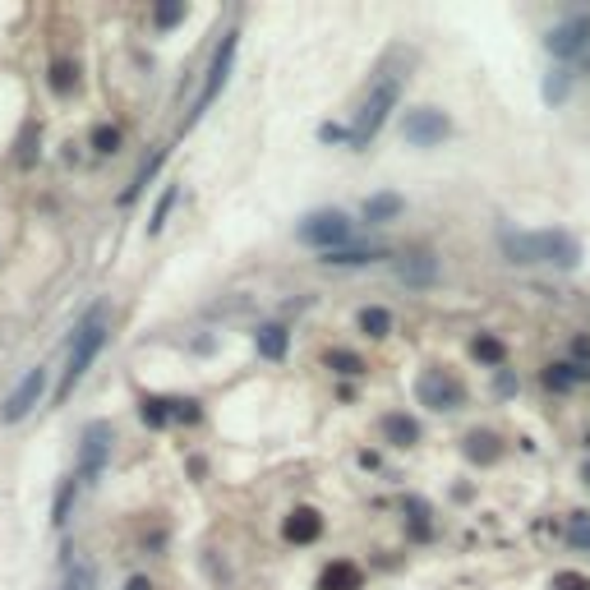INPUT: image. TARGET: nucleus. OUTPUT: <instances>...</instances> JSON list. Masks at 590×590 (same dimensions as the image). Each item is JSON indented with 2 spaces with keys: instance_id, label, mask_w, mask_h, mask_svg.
<instances>
[{
  "instance_id": "22",
  "label": "nucleus",
  "mask_w": 590,
  "mask_h": 590,
  "mask_svg": "<svg viewBox=\"0 0 590 590\" xmlns=\"http://www.w3.org/2000/svg\"><path fill=\"white\" fill-rule=\"evenodd\" d=\"M360 332H365V337H388V332H392V314H388L383 305L360 309Z\"/></svg>"
},
{
  "instance_id": "30",
  "label": "nucleus",
  "mask_w": 590,
  "mask_h": 590,
  "mask_svg": "<svg viewBox=\"0 0 590 590\" xmlns=\"http://www.w3.org/2000/svg\"><path fill=\"white\" fill-rule=\"evenodd\" d=\"M176 208V184H171V190L162 194V199H157V208H152V217H148V235H157V231H162L167 226V212Z\"/></svg>"
},
{
  "instance_id": "15",
  "label": "nucleus",
  "mask_w": 590,
  "mask_h": 590,
  "mask_svg": "<svg viewBox=\"0 0 590 590\" xmlns=\"http://www.w3.org/2000/svg\"><path fill=\"white\" fill-rule=\"evenodd\" d=\"M61 590H97V562L88 553H74L65 562V586Z\"/></svg>"
},
{
  "instance_id": "16",
  "label": "nucleus",
  "mask_w": 590,
  "mask_h": 590,
  "mask_svg": "<svg viewBox=\"0 0 590 590\" xmlns=\"http://www.w3.org/2000/svg\"><path fill=\"white\" fill-rule=\"evenodd\" d=\"M379 258H388L383 245H351V250H332L324 263L328 267H365V263H379Z\"/></svg>"
},
{
  "instance_id": "17",
  "label": "nucleus",
  "mask_w": 590,
  "mask_h": 590,
  "mask_svg": "<svg viewBox=\"0 0 590 590\" xmlns=\"http://www.w3.org/2000/svg\"><path fill=\"white\" fill-rule=\"evenodd\" d=\"M383 438L392 443V447H415L420 443V424L411 420V415H383Z\"/></svg>"
},
{
  "instance_id": "29",
  "label": "nucleus",
  "mask_w": 590,
  "mask_h": 590,
  "mask_svg": "<svg viewBox=\"0 0 590 590\" xmlns=\"http://www.w3.org/2000/svg\"><path fill=\"white\" fill-rule=\"evenodd\" d=\"M93 152H120V129L116 125H97L93 129Z\"/></svg>"
},
{
  "instance_id": "3",
  "label": "nucleus",
  "mask_w": 590,
  "mask_h": 590,
  "mask_svg": "<svg viewBox=\"0 0 590 590\" xmlns=\"http://www.w3.org/2000/svg\"><path fill=\"white\" fill-rule=\"evenodd\" d=\"M102 346H106V314H102V309H93V314L84 318V324H78V332H74L70 360H65V379H61V392H56V397H70V392H74V383L93 369V360H97Z\"/></svg>"
},
{
  "instance_id": "14",
  "label": "nucleus",
  "mask_w": 590,
  "mask_h": 590,
  "mask_svg": "<svg viewBox=\"0 0 590 590\" xmlns=\"http://www.w3.org/2000/svg\"><path fill=\"white\" fill-rule=\"evenodd\" d=\"M462 452H466V462H475V466H494L503 457V443H498V434H489V429H475V434H466Z\"/></svg>"
},
{
  "instance_id": "25",
  "label": "nucleus",
  "mask_w": 590,
  "mask_h": 590,
  "mask_svg": "<svg viewBox=\"0 0 590 590\" xmlns=\"http://www.w3.org/2000/svg\"><path fill=\"white\" fill-rule=\"evenodd\" d=\"M577 379H581V365H549L545 369V388H553V392H568Z\"/></svg>"
},
{
  "instance_id": "33",
  "label": "nucleus",
  "mask_w": 590,
  "mask_h": 590,
  "mask_svg": "<svg viewBox=\"0 0 590 590\" xmlns=\"http://www.w3.org/2000/svg\"><path fill=\"white\" fill-rule=\"evenodd\" d=\"M157 29H176V23L184 19V5H157Z\"/></svg>"
},
{
  "instance_id": "26",
  "label": "nucleus",
  "mask_w": 590,
  "mask_h": 590,
  "mask_svg": "<svg viewBox=\"0 0 590 590\" xmlns=\"http://www.w3.org/2000/svg\"><path fill=\"white\" fill-rule=\"evenodd\" d=\"M328 369H337L341 379H356V373H365V360L356 351H328Z\"/></svg>"
},
{
  "instance_id": "21",
  "label": "nucleus",
  "mask_w": 590,
  "mask_h": 590,
  "mask_svg": "<svg viewBox=\"0 0 590 590\" xmlns=\"http://www.w3.org/2000/svg\"><path fill=\"white\" fill-rule=\"evenodd\" d=\"M162 162H167V148H157V152L148 157V162L139 167V176H134V184H129V190L120 194V203H134V199H139V194H143V184H148V180L157 176V167H162Z\"/></svg>"
},
{
  "instance_id": "35",
  "label": "nucleus",
  "mask_w": 590,
  "mask_h": 590,
  "mask_svg": "<svg viewBox=\"0 0 590 590\" xmlns=\"http://www.w3.org/2000/svg\"><path fill=\"white\" fill-rule=\"evenodd\" d=\"M318 139H324V143H337V139H351V129H341V125H324V129H318Z\"/></svg>"
},
{
  "instance_id": "34",
  "label": "nucleus",
  "mask_w": 590,
  "mask_h": 590,
  "mask_svg": "<svg viewBox=\"0 0 590 590\" xmlns=\"http://www.w3.org/2000/svg\"><path fill=\"white\" fill-rule=\"evenodd\" d=\"M553 590H590V577H581V572H558L553 577Z\"/></svg>"
},
{
  "instance_id": "24",
  "label": "nucleus",
  "mask_w": 590,
  "mask_h": 590,
  "mask_svg": "<svg viewBox=\"0 0 590 590\" xmlns=\"http://www.w3.org/2000/svg\"><path fill=\"white\" fill-rule=\"evenodd\" d=\"M139 415H143L148 429H167V424H171V401H162V397H143V401H139Z\"/></svg>"
},
{
  "instance_id": "5",
  "label": "nucleus",
  "mask_w": 590,
  "mask_h": 590,
  "mask_svg": "<svg viewBox=\"0 0 590 590\" xmlns=\"http://www.w3.org/2000/svg\"><path fill=\"white\" fill-rule=\"evenodd\" d=\"M111 443H116V434H111L106 420H93L84 429V438H78V471H74L78 485H93V479L106 471V462H111Z\"/></svg>"
},
{
  "instance_id": "10",
  "label": "nucleus",
  "mask_w": 590,
  "mask_h": 590,
  "mask_svg": "<svg viewBox=\"0 0 590 590\" xmlns=\"http://www.w3.org/2000/svg\"><path fill=\"white\" fill-rule=\"evenodd\" d=\"M590 42V19H577V23H562V29H553L545 37V46L553 51V56H581Z\"/></svg>"
},
{
  "instance_id": "20",
  "label": "nucleus",
  "mask_w": 590,
  "mask_h": 590,
  "mask_svg": "<svg viewBox=\"0 0 590 590\" xmlns=\"http://www.w3.org/2000/svg\"><path fill=\"white\" fill-rule=\"evenodd\" d=\"M471 356H475L479 365H494V369H498V365H503V356H507V346H503L494 332H479V337L471 341Z\"/></svg>"
},
{
  "instance_id": "7",
  "label": "nucleus",
  "mask_w": 590,
  "mask_h": 590,
  "mask_svg": "<svg viewBox=\"0 0 590 590\" xmlns=\"http://www.w3.org/2000/svg\"><path fill=\"white\" fill-rule=\"evenodd\" d=\"M415 397L429 411H457L466 401V388H462L457 373H447V369H424L415 379Z\"/></svg>"
},
{
  "instance_id": "39",
  "label": "nucleus",
  "mask_w": 590,
  "mask_h": 590,
  "mask_svg": "<svg viewBox=\"0 0 590 590\" xmlns=\"http://www.w3.org/2000/svg\"><path fill=\"white\" fill-rule=\"evenodd\" d=\"M581 479H586V485H590V462H586V466H581Z\"/></svg>"
},
{
  "instance_id": "36",
  "label": "nucleus",
  "mask_w": 590,
  "mask_h": 590,
  "mask_svg": "<svg viewBox=\"0 0 590 590\" xmlns=\"http://www.w3.org/2000/svg\"><path fill=\"white\" fill-rule=\"evenodd\" d=\"M568 78H572V74H553V78H549V102H562V88H568Z\"/></svg>"
},
{
  "instance_id": "1",
  "label": "nucleus",
  "mask_w": 590,
  "mask_h": 590,
  "mask_svg": "<svg viewBox=\"0 0 590 590\" xmlns=\"http://www.w3.org/2000/svg\"><path fill=\"white\" fill-rule=\"evenodd\" d=\"M498 250L517 267H577L581 240L568 231H498Z\"/></svg>"
},
{
  "instance_id": "31",
  "label": "nucleus",
  "mask_w": 590,
  "mask_h": 590,
  "mask_svg": "<svg viewBox=\"0 0 590 590\" xmlns=\"http://www.w3.org/2000/svg\"><path fill=\"white\" fill-rule=\"evenodd\" d=\"M568 540H572L577 549H590V512H572V521H568Z\"/></svg>"
},
{
  "instance_id": "13",
  "label": "nucleus",
  "mask_w": 590,
  "mask_h": 590,
  "mask_svg": "<svg viewBox=\"0 0 590 590\" xmlns=\"http://www.w3.org/2000/svg\"><path fill=\"white\" fill-rule=\"evenodd\" d=\"M318 590H365V572L351 558H337L324 568V577H318Z\"/></svg>"
},
{
  "instance_id": "19",
  "label": "nucleus",
  "mask_w": 590,
  "mask_h": 590,
  "mask_svg": "<svg viewBox=\"0 0 590 590\" xmlns=\"http://www.w3.org/2000/svg\"><path fill=\"white\" fill-rule=\"evenodd\" d=\"M397 212H401V199H397V194H373V199H365V222H369V226L392 222Z\"/></svg>"
},
{
  "instance_id": "9",
  "label": "nucleus",
  "mask_w": 590,
  "mask_h": 590,
  "mask_svg": "<svg viewBox=\"0 0 590 590\" xmlns=\"http://www.w3.org/2000/svg\"><path fill=\"white\" fill-rule=\"evenodd\" d=\"M42 397H46V369L37 365V369H29V373H23V379H19V388L5 397V411H0V420H5V424H19L23 415H29V411L37 406Z\"/></svg>"
},
{
  "instance_id": "2",
  "label": "nucleus",
  "mask_w": 590,
  "mask_h": 590,
  "mask_svg": "<svg viewBox=\"0 0 590 590\" xmlns=\"http://www.w3.org/2000/svg\"><path fill=\"white\" fill-rule=\"evenodd\" d=\"M401 84H406V74H401V70H383V74H379V84L369 88V97L360 102V111H356L351 148H369V143H373V134L383 129L388 111H392L397 97H401Z\"/></svg>"
},
{
  "instance_id": "8",
  "label": "nucleus",
  "mask_w": 590,
  "mask_h": 590,
  "mask_svg": "<svg viewBox=\"0 0 590 590\" xmlns=\"http://www.w3.org/2000/svg\"><path fill=\"white\" fill-rule=\"evenodd\" d=\"M401 134H406V143H415V148H434L452 134V120L438 106H415V111H406V120H401Z\"/></svg>"
},
{
  "instance_id": "12",
  "label": "nucleus",
  "mask_w": 590,
  "mask_h": 590,
  "mask_svg": "<svg viewBox=\"0 0 590 590\" xmlns=\"http://www.w3.org/2000/svg\"><path fill=\"white\" fill-rule=\"evenodd\" d=\"M397 277L406 286H434L438 282V258L434 254H406V258H397Z\"/></svg>"
},
{
  "instance_id": "37",
  "label": "nucleus",
  "mask_w": 590,
  "mask_h": 590,
  "mask_svg": "<svg viewBox=\"0 0 590 590\" xmlns=\"http://www.w3.org/2000/svg\"><path fill=\"white\" fill-rule=\"evenodd\" d=\"M572 356H577V360H590V337H586V332L572 337Z\"/></svg>"
},
{
  "instance_id": "6",
  "label": "nucleus",
  "mask_w": 590,
  "mask_h": 590,
  "mask_svg": "<svg viewBox=\"0 0 590 590\" xmlns=\"http://www.w3.org/2000/svg\"><path fill=\"white\" fill-rule=\"evenodd\" d=\"M300 240L314 245V250H324V254L346 250V240H351V222H346V212H337V208L309 212V217L300 222Z\"/></svg>"
},
{
  "instance_id": "23",
  "label": "nucleus",
  "mask_w": 590,
  "mask_h": 590,
  "mask_svg": "<svg viewBox=\"0 0 590 590\" xmlns=\"http://www.w3.org/2000/svg\"><path fill=\"white\" fill-rule=\"evenodd\" d=\"M46 84H51V93H56V97H70V93L78 88V65L56 61V65H51V78H46Z\"/></svg>"
},
{
  "instance_id": "11",
  "label": "nucleus",
  "mask_w": 590,
  "mask_h": 590,
  "mask_svg": "<svg viewBox=\"0 0 590 590\" xmlns=\"http://www.w3.org/2000/svg\"><path fill=\"white\" fill-rule=\"evenodd\" d=\"M282 535L291 545H314L318 535H324V517H318L314 507H295V512L282 521Z\"/></svg>"
},
{
  "instance_id": "32",
  "label": "nucleus",
  "mask_w": 590,
  "mask_h": 590,
  "mask_svg": "<svg viewBox=\"0 0 590 590\" xmlns=\"http://www.w3.org/2000/svg\"><path fill=\"white\" fill-rule=\"evenodd\" d=\"M171 420H184V424H194V420H199V401H190V397L180 401V397H176V401H171Z\"/></svg>"
},
{
  "instance_id": "4",
  "label": "nucleus",
  "mask_w": 590,
  "mask_h": 590,
  "mask_svg": "<svg viewBox=\"0 0 590 590\" xmlns=\"http://www.w3.org/2000/svg\"><path fill=\"white\" fill-rule=\"evenodd\" d=\"M235 46H240V33L231 29V33H222V42H217V51H212V61H208V74H203V88H199V97H194V106H190V116H184V129H190L212 102L222 97V88H226V78H231V65H235Z\"/></svg>"
},
{
  "instance_id": "38",
  "label": "nucleus",
  "mask_w": 590,
  "mask_h": 590,
  "mask_svg": "<svg viewBox=\"0 0 590 590\" xmlns=\"http://www.w3.org/2000/svg\"><path fill=\"white\" fill-rule=\"evenodd\" d=\"M125 590H152V581H148V577H129Z\"/></svg>"
},
{
  "instance_id": "27",
  "label": "nucleus",
  "mask_w": 590,
  "mask_h": 590,
  "mask_svg": "<svg viewBox=\"0 0 590 590\" xmlns=\"http://www.w3.org/2000/svg\"><path fill=\"white\" fill-rule=\"evenodd\" d=\"M74 494H78V479L70 475L65 485H61V494H56V507H51V526H65V517H70V503H74Z\"/></svg>"
},
{
  "instance_id": "18",
  "label": "nucleus",
  "mask_w": 590,
  "mask_h": 590,
  "mask_svg": "<svg viewBox=\"0 0 590 590\" xmlns=\"http://www.w3.org/2000/svg\"><path fill=\"white\" fill-rule=\"evenodd\" d=\"M254 346H258L263 360H282L286 346H291V332H286L282 324H263V328L254 332Z\"/></svg>"
},
{
  "instance_id": "28",
  "label": "nucleus",
  "mask_w": 590,
  "mask_h": 590,
  "mask_svg": "<svg viewBox=\"0 0 590 590\" xmlns=\"http://www.w3.org/2000/svg\"><path fill=\"white\" fill-rule=\"evenodd\" d=\"M406 512H411V535H415V540H429V535H434V526H429V507L411 498Z\"/></svg>"
}]
</instances>
